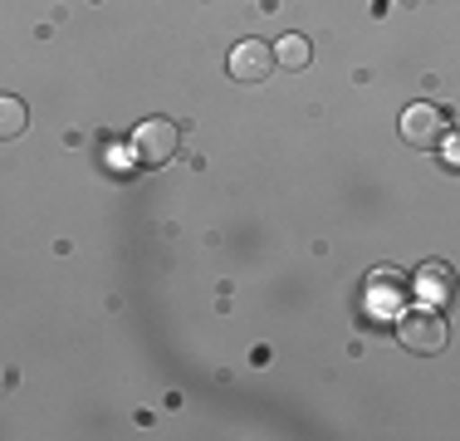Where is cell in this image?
<instances>
[{"instance_id":"52a82bcc","label":"cell","mask_w":460,"mask_h":441,"mask_svg":"<svg viewBox=\"0 0 460 441\" xmlns=\"http://www.w3.org/2000/svg\"><path fill=\"white\" fill-rule=\"evenodd\" d=\"M25 128H30V108L20 104L15 94H0V142L20 138Z\"/></svg>"},{"instance_id":"6da1fadb","label":"cell","mask_w":460,"mask_h":441,"mask_svg":"<svg viewBox=\"0 0 460 441\" xmlns=\"http://www.w3.org/2000/svg\"><path fill=\"white\" fill-rule=\"evenodd\" d=\"M446 314L441 309H431V304H421V309H407V314L397 319V344L407 348V353H421V358H431V353H441L446 348Z\"/></svg>"},{"instance_id":"7a4b0ae2","label":"cell","mask_w":460,"mask_h":441,"mask_svg":"<svg viewBox=\"0 0 460 441\" xmlns=\"http://www.w3.org/2000/svg\"><path fill=\"white\" fill-rule=\"evenodd\" d=\"M181 148V128L172 123V118H147V123H137L133 132V158L142 167H167L172 158H177Z\"/></svg>"},{"instance_id":"8992f818","label":"cell","mask_w":460,"mask_h":441,"mask_svg":"<svg viewBox=\"0 0 460 441\" xmlns=\"http://www.w3.org/2000/svg\"><path fill=\"white\" fill-rule=\"evenodd\" d=\"M270 50H275V64H279V69H289V74H299V69H309V64H314V44L304 35H284V40L270 44Z\"/></svg>"},{"instance_id":"277c9868","label":"cell","mask_w":460,"mask_h":441,"mask_svg":"<svg viewBox=\"0 0 460 441\" xmlns=\"http://www.w3.org/2000/svg\"><path fill=\"white\" fill-rule=\"evenodd\" d=\"M226 69H230V79H240V84H265L270 69H275V50H270L265 40H240L235 50H230Z\"/></svg>"},{"instance_id":"3957f363","label":"cell","mask_w":460,"mask_h":441,"mask_svg":"<svg viewBox=\"0 0 460 441\" xmlns=\"http://www.w3.org/2000/svg\"><path fill=\"white\" fill-rule=\"evenodd\" d=\"M446 132H451V118L436 104H411L407 113H402V142H407V148L431 152V148H441Z\"/></svg>"},{"instance_id":"5b68a950","label":"cell","mask_w":460,"mask_h":441,"mask_svg":"<svg viewBox=\"0 0 460 441\" xmlns=\"http://www.w3.org/2000/svg\"><path fill=\"white\" fill-rule=\"evenodd\" d=\"M416 290H421V300L431 309H446V300H451V270H446V265H421Z\"/></svg>"}]
</instances>
